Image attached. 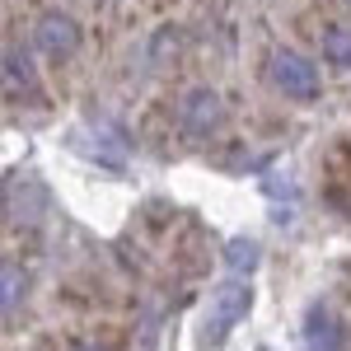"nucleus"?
Wrapping results in <instances>:
<instances>
[{"label": "nucleus", "mask_w": 351, "mask_h": 351, "mask_svg": "<svg viewBox=\"0 0 351 351\" xmlns=\"http://www.w3.org/2000/svg\"><path fill=\"white\" fill-rule=\"evenodd\" d=\"M33 47L47 56V61H71L80 52V24L61 10H47L38 24H33Z\"/></svg>", "instance_id": "nucleus-3"}, {"label": "nucleus", "mask_w": 351, "mask_h": 351, "mask_svg": "<svg viewBox=\"0 0 351 351\" xmlns=\"http://www.w3.org/2000/svg\"><path fill=\"white\" fill-rule=\"evenodd\" d=\"M258 263V243H230V271H253Z\"/></svg>", "instance_id": "nucleus-8"}, {"label": "nucleus", "mask_w": 351, "mask_h": 351, "mask_svg": "<svg viewBox=\"0 0 351 351\" xmlns=\"http://www.w3.org/2000/svg\"><path fill=\"white\" fill-rule=\"evenodd\" d=\"M71 351H108V347H94V342H75Z\"/></svg>", "instance_id": "nucleus-10"}, {"label": "nucleus", "mask_w": 351, "mask_h": 351, "mask_svg": "<svg viewBox=\"0 0 351 351\" xmlns=\"http://www.w3.org/2000/svg\"><path fill=\"white\" fill-rule=\"evenodd\" d=\"M220 122H225V104L216 99V89L197 84V89H188L178 99V127L188 136H211Z\"/></svg>", "instance_id": "nucleus-4"}, {"label": "nucleus", "mask_w": 351, "mask_h": 351, "mask_svg": "<svg viewBox=\"0 0 351 351\" xmlns=\"http://www.w3.org/2000/svg\"><path fill=\"white\" fill-rule=\"evenodd\" d=\"M347 5H351V0H347Z\"/></svg>", "instance_id": "nucleus-11"}, {"label": "nucleus", "mask_w": 351, "mask_h": 351, "mask_svg": "<svg viewBox=\"0 0 351 351\" xmlns=\"http://www.w3.org/2000/svg\"><path fill=\"white\" fill-rule=\"evenodd\" d=\"M324 61L351 71V28L347 24H328L324 28Z\"/></svg>", "instance_id": "nucleus-7"}, {"label": "nucleus", "mask_w": 351, "mask_h": 351, "mask_svg": "<svg viewBox=\"0 0 351 351\" xmlns=\"http://www.w3.org/2000/svg\"><path fill=\"white\" fill-rule=\"evenodd\" d=\"M304 347L309 351H342V324L328 309H319V304L304 314Z\"/></svg>", "instance_id": "nucleus-5"}, {"label": "nucleus", "mask_w": 351, "mask_h": 351, "mask_svg": "<svg viewBox=\"0 0 351 351\" xmlns=\"http://www.w3.org/2000/svg\"><path fill=\"white\" fill-rule=\"evenodd\" d=\"M271 84L286 94V99H295V104H309V99H319V66L309 61V56L291 52V47H281V52L271 56Z\"/></svg>", "instance_id": "nucleus-2"}, {"label": "nucleus", "mask_w": 351, "mask_h": 351, "mask_svg": "<svg viewBox=\"0 0 351 351\" xmlns=\"http://www.w3.org/2000/svg\"><path fill=\"white\" fill-rule=\"evenodd\" d=\"M19 295H24V276H19L14 267H5V314H14Z\"/></svg>", "instance_id": "nucleus-9"}, {"label": "nucleus", "mask_w": 351, "mask_h": 351, "mask_svg": "<svg viewBox=\"0 0 351 351\" xmlns=\"http://www.w3.org/2000/svg\"><path fill=\"white\" fill-rule=\"evenodd\" d=\"M248 295H253V291H248V281H239V271H234V276L220 286L216 295H211L206 324H202V342H206V347H216L220 337H225V332H230V328L243 319V309H248Z\"/></svg>", "instance_id": "nucleus-1"}, {"label": "nucleus", "mask_w": 351, "mask_h": 351, "mask_svg": "<svg viewBox=\"0 0 351 351\" xmlns=\"http://www.w3.org/2000/svg\"><path fill=\"white\" fill-rule=\"evenodd\" d=\"M5 94L10 99H33L38 94V75H33V61L19 47H5Z\"/></svg>", "instance_id": "nucleus-6"}]
</instances>
